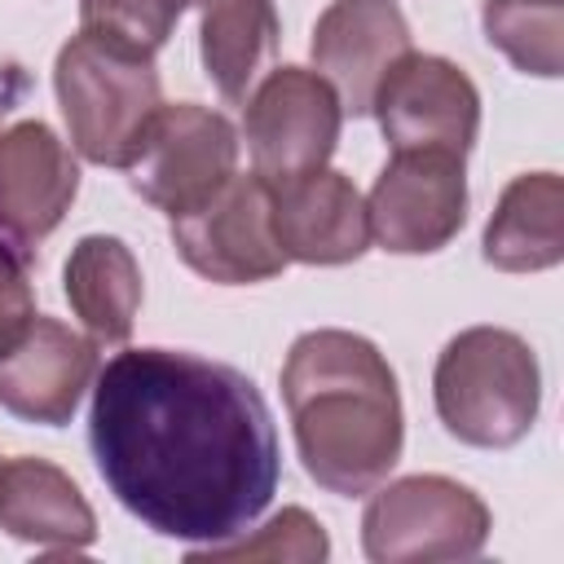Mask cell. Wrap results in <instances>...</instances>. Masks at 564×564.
I'll return each instance as SVG.
<instances>
[{
    "label": "cell",
    "instance_id": "obj_2",
    "mask_svg": "<svg viewBox=\"0 0 564 564\" xmlns=\"http://www.w3.org/2000/svg\"><path fill=\"white\" fill-rule=\"evenodd\" d=\"M282 401L291 414L304 471L339 498H361L401 463L405 419L388 357L352 330H304L282 366Z\"/></svg>",
    "mask_w": 564,
    "mask_h": 564
},
{
    "label": "cell",
    "instance_id": "obj_20",
    "mask_svg": "<svg viewBox=\"0 0 564 564\" xmlns=\"http://www.w3.org/2000/svg\"><path fill=\"white\" fill-rule=\"evenodd\" d=\"M326 551H330V542H326L322 524L304 507H286L264 529H256L251 538L238 533L229 542L198 546V551H189V560H295V564H313V560H326Z\"/></svg>",
    "mask_w": 564,
    "mask_h": 564
},
{
    "label": "cell",
    "instance_id": "obj_14",
    "mask_svg": "<svg viewBox=\"0 0 564 564\" xmlns=\"http://www.w3.org/2000/svg\"><path fill=\"white\" fill-rule=\"evenodd\" d=\"M93 375L97 344L75 335L57 317H35L18 348L0 357V410L22 423L62 427L70 423Z\"/></svg>",
    "mask_w": 564,
    "mask_h": 564
},
{
    "label": "cell",
    "instance_id": "obj_8",
    "mask_svg": "<svg viewBox=\"0 0 564 564\" xmlns=\"http://www.w3.org/2000/svg\"><path fill=\"white\" fill-rule=\"evenodd\" d=\"M172 247L198 278L220 286L278 278L286 269V256L273 238L269 181L256 172H234L203 207L172 220Z\"/></svg>",
    "mask_w": 564,
    "mask_h": 564
},
{
    "label": "cell",
    "instance_id": "obj_13",
    "mask_svg": "<svg viewBox=\"0 0 564 564\" xmlns=\"http://www.w3.org/2000/svg\"><path fill=\"white\" fill-rule=\"evenodd\" d=\"M269 216L282 256L300 264H348L370 247L366 198L330 167L269 181Z\"/></svg>",
    "mask_w": 564,
    "mask_h": 564
},
{
    "label": "cell",
    "instance_id": "obj_17",
    "mask_svg": "<svg viewBox=\"0 0 564 564\" xmlns=\"http://www.w3.org/2000/svg\"><path fill=\"white\" fill-rule=\"evenodd\" d=\"M278 9L273 0H212L198 26L203 70L229 106H247L251 88L273 70L278 57Z\"/></svg>",
    "mask_w": 564,
    "mask_h": 564
},
{
    "label": "cell",
    "instance_id": "obj_10",
    "mask_svg": "<svg viewBox=\"0 0 564 564\" xmlns=\"http://www.w3.org/2000/svg\"><path fill=\"white\" fill-rule=\"evenodd\" d=\"M370 115L379 119L392 150L467 154L480 132V93L449 57L410 48L379 84Z\"/></svg>",
    "mask_w": 564,
    "mask_h": 564
},
{
    "label": "cell",
    "instance_id": "obj_23",
    "mask_svg": "<svg viewBox=\"0 0 564 564\" xmlns=\"http://www.w3.org/2000/svg\"><path fill=\"white\" fill-rule=\"evenodd\" d=\"M22 88H26V79H22V70L18 66H0V119L18 106V97H22Z\"/></svg>",
    "mask_w": 564,
    "mask_h": 564
},
{
    "label": "cell",
    "instance_id": "obj_16",
    "mask_svg": "<svg viewBox=\"0 0 564 564\" xmlns=\"http://www.w3.org/2000/svg\"><path fill=\"white\" fill-rule=\"evenodd\" d=\"M480 251L502 273L555 269L564 260V181L555 172L516 176L485 225Z\"/></svg>",
    "mask_w": 564,
    "mask_h": 564
},
{
    "label": "cell",
    "instance_id": "obj_19",
    "mask_svg": "<svg viewBox=\"0 0 564 564\" xmlns=\"http://www.w3.org/2000/svg\"><path fill=\"white\" fill-rule=\"evenodd\" d=\"M480 26L516 70L538 79L564 70V0H485Z\"/></svg>",
    "mask_w": 564,
    "mask_h": 564
},
{
    "label": "cell",
    "instance_id": "obj_12",
    "mask_svg": "<svg viewBox=\"0 0 564 564\" xmlns=\"http://www.w3.org/2000/svg\"><path fill=\"white\" fill-rule=\"evenodd\" d=\"M317 75L348 115H370L379 84L410 53V26L397 0H330L308 44Z\"/></svg>",
    "mask_w": 564,
    "mask_h": 564
},
{
    "label": "cell",
    "instance_id": "obj_21",
    "mask_svg": "<svg viewBox=\"0 0 564 564\" xmlns=\"http://www.w3.org/2000/svg\"><path fill=\"white\" fill-rule=\"evenodd\" d=\"M189 4L207 9L212 0H79V26L101 31L128 48L159 53Z\"/></svg>",
    "mask_w": 564,
    "mask_h": 564
},
{
    "label": "cell",
    "instance_id": "obj_7",
    "mask_svg": "<svg viewBox=\"0 0 564 564\" xmlns=\"http://www.w3.org/2000/svg\"><path fill=\"white\" fill-rule=\"evenodd\" d=\"M370 238L392 256H432L454 242L467 220L463 154L392 150L366 198Z\"/></svg>",
    "mask_w": 564,
    "mask_h": 564
},
{
    "label": "cell",
    "instance_id": "obj_3",
    "mask_svg": "<svg viewBox=\"0 0 564 564\" xmlns=\"http://www.w3.org/2000/svg\"><path fill=\"white\" fill-rule=\"evenodd\" d=\"M432 401L445 432L476 449H511L529 436L542 405L533 348L507 326L458 330L432 370Z\"/></svg>",
    "mask_w": 564,
    "mask_h": 564
},
{
    "label": "cell",
    "instance_id": "obj_6",
    "mask_svg": "<svg viewBox=\"0 0 564 564\" xmlns=\"http://www.w3.org/2000/svg\"><path fill=\"white\" fill-rule=\"evenodd\" d=\"M238 167V132L225 115L176 101L159 106L137 154L128 159V185L172 220L203 207Z\"/></svg>",
    "mask_w": 564,
    "mask_h": 564
},
{
    "label": "cell",
    "instance_id": "obj_11",
    "mask_svg": "<svg viewBox=\"0 0 564 564\" xmlns=\"http://www.w3.org/2000/svg\"><path fill=\"white\" fill-rule=\"evenodd\" d=\"M79 194V167L57 132L40 119H22L0 132V238L31 256L70 212Z\"/></svg>",
    "mask_w": 564,
    "mask_h": 564
},
{
    "label": "cell",
    "instance_id": "obj_18",
    "mask_svg": "<svg viewBox=\"0 0 564 564\" xmlns=\"http://www.w3.org/2000/svg\"><path fill=\"white\" fill-rule=\"evenodd\" d=\"M66 300L93 344H128L141 308V269L132 251L110 234L79 238L66 256Z\"/></svg>",
    "mask_w": 564,
    "mask_h": 564
},
{
    "label": "cell",
    "instance_id": "obj_15",
    "mask_svg": "<svg viewBox=\"0 0 564 564\" xmlns=\"http://www.w3.org/2000/svg\"><path fill=\"white\" fill-rule=\"evenodd\" d=\"M0 529L40 551H88L97 542V516L79 485L48 458L0 463Z\"/></svg>",
    "mask_w": 564,
    "mask_h": 564
},
{
    "label": "cell",
    "instance_id": "obj_9",
    "mask_svg": "<svg viewBox=\"0 0 564 564\" xmlns=\"http://www.w3.org/2000/svg\"><path fill=\"white\" fill-rule=\"evenodd\" d=\"M344 106L335 88L304 66H273L247 97V150L264 181L326 167L335 154Z\"/></svg>",
    "mask_w": 564,
    "mask_h": 564
},
{
    "label": "cell",
    "instance_id": "obj_4",
    "mask_svg": "<svg viewBox=\"0 0 564 564\" xmlns=\"http://www.w3.org/2000/svg\"><path fill=\"white\" fill-rule=\"evenodd\" d=\"M53 88L70 145L101 167H128L163 106L154 53L128 48L88 26H79V35L57 48Z\"/></svg>",
    "mask_w": 564,
    "mask_h": 564
},
{
    "label": "cell",
    "instance_id": "obj_22",
    "mask_svg": "<svg viewBox=\"0 0 564 564\" xmlns=\"http://www.w3.org/2000/svg\"><path fill=\"white\" fill-rule=\"evenodd\" d=\"M31 322H35V295H31L26 269L9 247H0V357L18 348Z\"/></svg>",
    "mask_w": 564,
    "mask_h": 564
},
{
    "label": "cell",
    "instance_id": "obj_5",
    "mask_svg": "<svg viewBox=\"0 0 564 564\" xmlns=\"http://www.w3.org/2000/svg\"><path fill=\"white\" fill-rule=\"evenodd\" d=\"M489 507L449 476H405L383 485L361 516V546L375 564L471 560L485 551Z\"/></svg>",
    "mask_w": 564,
    "mask_h": 564
},
{
    "label": "cell",
    "instance_id": "obj_1",
    "mask_svg": "<svg viewBox=\"0 0 564 564\" xmlns=\"http://www.w3.org/2000/svg\"><path fill=\"white\" fill-rule=\"evenodd\" d=\"M88 445L119 507L194 551L247 533L282 476L260 388L238 366L176 348H128L106 361Z\"/></svg>",
    "mask_w": 564,
    "mask_h": 564
}]
</instances>
